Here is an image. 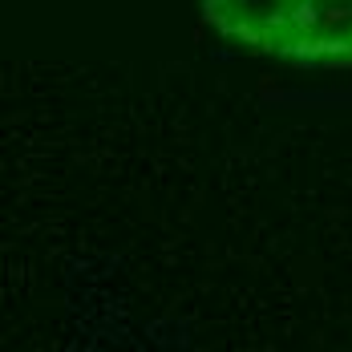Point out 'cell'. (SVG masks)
<instances>
[{"mask_svg":"<svg viewBox=\"0 0 352 352\" xmlns=\"http://www.w3.org/2000/svg\"><path fill=\"white\" fill-rule=\"evenodd\" d=\"M203 21L259 57L352 65V0H203Z\"/></svg>","mask_w":352,"mask_h":352,"instance_id":"1","label":"cell"}]
</instances>
